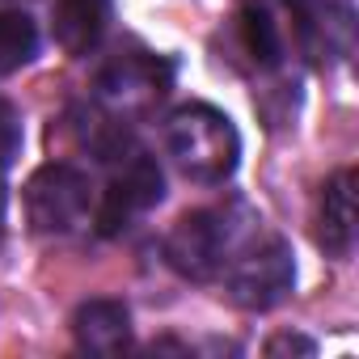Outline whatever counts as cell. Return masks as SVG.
<instances>
[{"label": "cell", "instance_id": "cell-1", "mask_svg": "<svg viewBox=\"0 0 359 359\" xmlns=\"http://www.w3.org/2000/svg\"><path fill=\"white\" fill-rule=\"evenodd\" d=\"M165 152L182 169V177L199 187H220L233 177L241 161V135L224 110L208 102H191L165 118Z\"/></svg>", "mask_w": 359, "mask_h": 359}, {"label": "cell", "instance_id": "cell-2", "mask_svg": "<svg viewBox=\"0 0 359 359\" xmlns=\"http://www.w3.org/2000/svg\"><path fill=\"white\" fill-rule=\"evenodd\" d=\"M254 224L258 220L241 203L187 212L182 220L169 229V237H165V258H169V266L182 279L212 283V279H220V271L229 266V258L250 241Z\"/></svg>", "mask_w": 359, "mask_h": 359}, {"label": "cell", "instance_id": "cell-3", "mask_svg": "<svg viewBox=\"0 0 359 359\" xmlns=\"http://www.w3.org/2000/svg\"><path fill=\"white\" fill-rule=\"evenodd\" d=\"M224 279V292L237 309H250V313H266L275 304H283L296 287V258H292V245L283 237H262V241H245L229 266L220 271Z\"/></svg>", "mask_w": 359, "mask_h": 359}, {"label": "cell", "instance_id": "cell-4", "mask_svg": "<svg viewBox=\"0 0 359 359\" xmlns=\"http://www.w3.org/2000/svg\"><path fill=\"white\" fill-rule=\"evenodd\" d=\"M173 85V64L161 60V55H148V51H123L114 55L97 81H93V102L97 110H106L110 118L118 123H135L144 114H152L165 93Z\"/></svg>", "mask_w": 359, "mask_h": 359}, {"label": "cell", "instance_id": "cell-5", "mask_svg": "<svg viewBox=\"0 0 359 359\" xmlns=\"http://www.w3.org/2000/svg\"><path fill=\"white\" fill-rule=\"evenodd\" d=\"M93 212V187L76 165L51 161L30 173L26 182V216L30 229L43 237H68L76 233Z\"/></svg>", "mask_w": 359, "mask_h": 359}, {"label": "cell", "instance_id": "cell-6", "mask_svg": "<svg viewBox=\"0 0 359 359\" xmlns=\"http://www.w3.org/2000/svg\"><path fill=\"white\" fill-rule=\"evenodd\" d=\"M110 165V187L97 203V233L102 237H118L123 229H131L148 208L161 203L165 195V177L156 169V161L131 140L118 156L106 161Z\"/></svg>", "mask_w": 359, "mask_h": 359}, {"label": "cell", "instance_id": "cell-7", "mask_svg": "<svg viewBox=\"0 0 359 359\" xmlns=\"http://www.w3.org/2000/svg\"><path fill=\"white\" fill-rule=\"evenodd\" d=\"M317 245L334 258L355 250V173L338 169L317 199Z\"/></svg>", "mask_w": 359, "mask_h": 359}, {"label": "cell", "instance_id": "cell-8", "mask_svg": "<svg viewBox=\"0 0 359 359\" xmlns=\"http://www.w3.org/2000/svg\"><path fill=\"white\" fill-rule=\"evenodd\" d=\"M72 334L89 355H118L131 346V313L123 300H85L72 313Z\"/></svg>", "mask_w": 359, "mask_h": 359}, {"label": "cell", "instance_id": "cell-9", "mask_svg": "<svg viewBox=\"0 0 359 359\" xmlns=\"http://www.w3.org/2000/svg\"><path fill=\"white\" fill-rule=\"evenodd\" d=\"M55 43L68 55H89L110 30V0H55V18H51Z\"/></svg>", "mask_w": 359, "mask_h": 359}, {"label": "cell", "instance_id": "cell-10", "mask_svg": "<svg viewBox=\"0 0 359 359\" xmlns=\"http://www.w3.org/2000/svg\"><path fill=\"white\" fill-rule=\"evenodd\" d=\"M241 43L254 55L258 68H275L283 60V30L275 22V9L262 5H245L241 9Z\"/></svg>", "mask_w": 359, "mask_h": 359}, {"label": "cell", "instance_id": "cell-11", "mask_svg": "<svg viewBox=\"0 0 359 359\" xmlns=\"http://www.w3.org/2000/svg\"><path fill=\"white\" fill-rule=\"evenodd\" d=\"M39 51V26L22 9H0V76L18 72Z\"/></svg>", "mask_w": 359, "mask_h": 359}, {"label": "cell", "instance_id": "cell-12", "mask_svg": "<svg viewBox=\"0 0 359 359\" xmlns=\"http://www.w3.org/2000/svg\"><path fill=\"white\" fill-rule=\"evenodd\" d=\"M22 110L9 102V97H0V173H5L13 165V156L22 152Z\"/></svg>", "mask_w": 359, "mask_h": 359}, {"label": "cell", "instance_id": "cell-13", "mask_svg": "<svg viewBox=\"0 0 359 359\" xmlns=\"http://www.w3.org/2000/svg\"><path fill=\"white\" fill-rule=\"evenodd\" d=\"M313 351L317 346L309 338H300V334H279V338L266 342V355H313Z\"/></svg>", "mask_w": 359, "mask_h": 359}, {"label": "cell", "instance_id": "cell-14", "mask_svg": "<svg viewBox=\"0 0 359 359\" xmlns=\"http://www.w3.org/2000/svg\"><path fill=\"white\" fill-rule=\"evenodd\" d=\"M245 5H262V9H275V5H279V9H287V13H296V9L304 5V0H245Z\"/></svg>", "mask_w": 359, "mask_h": 359}, {"label": "cell", "instance_id": "cell-15", "mask_svg": "<svg viewBox=\"0 0 359 359\" xmlns=\"http://www.w3.org/2000/svg\"><path fill=\"white\" fill-rule=\"evenodd\" d=\"M0 241H5V173H0Z\"/></svg>", "mask_w": 359, "mask_h": 359}, {"label": "cell", "instance_id": "cell-16", "mask_svg": "<svg viewBox=\"0 0 359 359\" xmlns=\"http://www.w3.org/2000/svg\"><path fill=\"white\" fill-rule=\"evenodd\" d=\"M0 9H9V0H0Z\"/></svg>", "mask_w": 359, "mask_h": 359}]
</instances>
